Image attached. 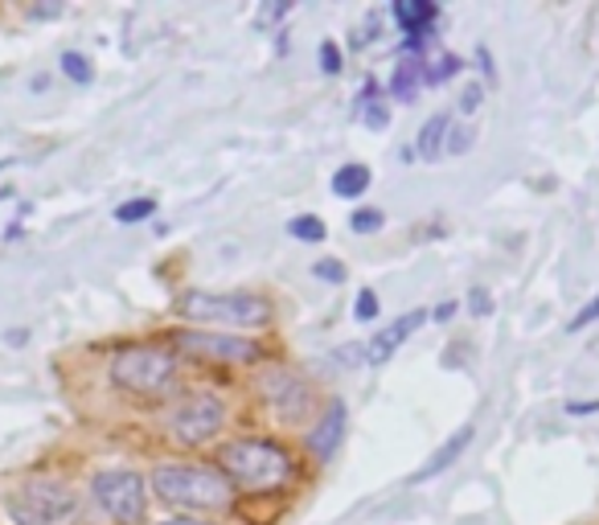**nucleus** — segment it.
<instances>
[{
  "instance_id": "nucleus-1",
  "label": "nucleus",
  "mask_w": 599,
  "mask_h": 525,
  "mask_svg": "<svg viewBox=\"0 0 599 525\" xmlns=\"http://www.w3.org/2000/svg\"><path fill=\"white\" fill-rule=\"evenodd\" d=\"M4 513L13 525H79L83 497L58 476H29L4 492Z\"/></svg>"
},
{
  "instance_id": "nucleus-2",
  "label": "nucleus",
  "mask_w": 599,
  "mask_h": 525,
  "mask_svg": "<svg viewBox=\"0 0 599 525\" xmlns=\"http://www.w3.org/2000/svg\"><path fill=\"white\" fill-rule=\"evenodd\" d=\"M218 473L230 480V489L267 492L291 476V460L272 440H230L218 452Z\"/></svg>"
},
{
  "instance_id": "nucleus-3",
  "label": "nucleus",
  "mask_w": 599,
  "mask_h": 525,
  "mask_svg": "<svg viewBox=\"0 0 599 525\" xmlns=\"http://www.w3.org/2000/svg\"><path fill=\"white\" fill-rule=\"evenodd\" d=\"M148 489L177 509H226L230 505V480L218 468H197V464H160Z\"/></svg>"
},
{
  "instance_id": "nucleus-4",
  "label": "nucleus",
  "mask_w": 599,
  "mask_h": 525,
  "mask_svg": "<svg viewBox=\"0 0 599 525\" xmlns=\"http://www.w3.org/2000/svg\"><path fill=\"white\" fill-rule=\"evenodd\" d=\"M111 386L136 398H160L177 378V354L160 345H128L107 361Z\"/></svg>"
},
{
  "instance_id": "nucleus-5",
  "label": "nucleus",
  "mask_w": 599,
  "mask_h": 525,
  "mask_svg": "<svg viewBox=\"0 0 599 525\" xmlns=\"http://www.w3.org/2000/svg\"><path fill=\"white\" fill-rule=\"evenodd\" d=\"M172 312L185 321L235 324V329H263L272 321V305L255 291H181Z\"/></svg>"
},
{
  "instance_id": "nucleus-6",
  "label": "nucleus",
  "mask_w": 599,
  "mask_h": 525,
  "mask_svg": "<svg viewBox=\"0 0 599 525\" xmlns=\"http://www.w3.org/2000/svg\"><path fill=\"white\" fill-rule=\"evenodd\" d=\"M91 497L116 525L148 522V485L132 468H104L91 480Z\"/></svg>"
},
{
  "instance_id": "nucleus-7",
  "label": "nucleus",
  "mask_w": 599,
  "mask_h": 525,
  "mask_svg": "<svg viewBox=\"0 0 599 525\" xmlns=\"http://www.w3.org/2000/svg\"><path fill=\"white\" fill-rule=\"evenodd\" d=\"M223 423H226L223 398L209 394V390H193V394H185V398L169 410V419H165L169 435L181 443V448H202V443H209L218 431H223Z\"/></svg>"
},
{
  "instance_id": "nucleus-8",
  "label": "nucleus",
  "mask_w": 599,
  "mask_h": 525,
  "mask_svg": "<svg viewBox=\"0 0 599 525\" xmlns=\"http://www.w3.org/2000/svg\"><path fill=\"white\" fill-rule=\"evenodd\" d=\"M172 349L189 361H214V366H251L263 361V349L247 337H230V333H209V329H181L172 333Z\"/></svg>"
},
{
  "instance_id": "nucleus-9",
  "label": "nucleus",
  "mask_w": 599,
  "mask_h": 525,
  "mask_svg": "<svg viewBox=\"0 0 599 525\" xmlns=\"http://www.w3.org/2000/svg\"><path fill=\"white\" fill-rule=\"evenodd\" d=\"M259 390H263V403L279 410L284 419H296L312 398L309 382L291 370H267L263 373V382H259Z\"/></svg>"
},
{
  "instance_id": "nucleus-10",
  "label": "nucleus",
  "mask_w": 599,
  "mask_h": 525,
  "mask_svg": "<svg viewBox=\"0 0 599 525\" xmlns=\"http://www.w3.org/2000/svg\"><path fill=\"white\" fill-rule=\"evenodd\" d=\"M345 419H349L345 403H342V398H333V403L325 407V415H321V423L309 427V435H304V448H309V452L316 460H321V464H328V460H333V452L342 448Z\"/></svg>"
},
{
  "instance_id": "nucleus-11",
  "label": "nucleus",
  "mask_w": 599,
  "mask_h": 525,
  "mask_svg": "<svg viewBox=\"0 0 599 525\" xmlns=\"http://www.w3.org/2000/svg\"><path fill=\"white\" fill-rule=\"evenodd\" d=\"M423 321H428V312H423V308H411L407 317H398V321H391L386 329H378L374 341L366 345V361H370V366H382V361H391V357L398 354V345H407V337H411V333Z\"/></svg>"
},
{
  "instance_id": "nucleus-12",
  "label": "nucleus",
  "mask_w": 599,
  "mask_h": 525,
  "mask_svg": "<svg viewBox=\"0 0 599 525\" xmlns=\"http://www.w3.org/2000/svg\"><path fill=\"white\" fill-rule=\"evenodd\" d=\"M394 21L403 25L407 46L419 50L435 29V21H440V4H431V0H394Z\"/></svg>"
},
{
  "instance_id": "nucleus-13",
  "label": "nucleus",
  "mask_w": 599,
  "mask_h": 525,
  "mask_svg": "<svg viewBox=\"0 0 599 525\" xmlns=\"http://www.w3.org/2000/svg\"><path fill=\"white\" fill-rule=\"evenodd\" d=\"M472 435H477V427H472V423L456 427V431H452V435H447V440L440 443L435 452H431L428 464H423V468H419V473L411 476L415 485H423V480H435L440 473H447V468H452V464H456V460H460L464 452H468V443H472Z\"/></svg>"
},
{
  "instance_id": "nucleus-14",
  "label": "nucleus",
  "mask_w": 599,
  "mask_h": 525,
  "mask_svg": "<svg viewBox=\"0 0 599 525\" xmlns=\"http://www.w3.org/2000/svg\"><path fill=\"white\" fill-rule=\"evenodd\" d=\"M447 128H452V119L440 111V116H431L423 128H419V140H415V156H423V160H440V153H444L447 144Z\"/></svg>"
},
{
  "instance_id": "nucleus-15",
  "label": "nucleus",
  "mask_w": 599,
  "mask_h": 525,
  "mask_svg": "<svg viewBox=\"0 0 599 525\" xmlns=\"http://www.w3.org/2000/svg\"><path fill=\"white\" fill-rule=\"evenodd\" d=\"M358 111H361V119H366V128H370V132H382V128L391 123V107H386V99H382V86H378L374 79H366V86H361Z\"/></svg>"
},
{
  "instance_id": "nucleus-16",
  "label": "nucleus",
  "mask_w": 599,
  "mask_h": 525,
  "mask_svg": "<svg viewBox=\"0 0 599 525\" xmlns=\"http://www.w3.org/2000/svg\"><path fill=\"white\" fill-rule=\"evenodd\" d=\"M370 181H374V172L366 169V165H358V160H354V165H342V169L333 172V193H337V198H349V202H354V198H366V189H370Z\"/></svg>"
},
{
  "instance_id": "nucleus-17",
  "label": "nucleus",
  "mask_w": 599,
  "mask_h": 525,
  "mask_svg": "<svg viewBox=\"0 0 599 525\" xmlns=\"http://www.w3.org/2000/svg\"><path fill=\"white\" fill-rule=\"evenodd\" d=\"M419 86H423V62H419V58H407V62H398V70H394V79H391V99L415 103Z\"/></svg>"
},
{
  "instance_id": "nucleus-18",
  "label": "nucleus",
  "mask_w": 599,
  "mask_h": 525,
  "mask_svg": "<svg viewBox=\"0 0 599 525\" xmlns=\"http://www.w3.org/2000/svg\"><path fill=\"white\" fill-rule=\"evenodd\" d=\"M58 67H62V74H67L70 83H79V86L95 83V62H91L83 50H62Z\"/></svg>"
},
{
  "instance_id": "nucleus-19",
  "label": "nucleus",
  "mask_w": 599,
  "mask_h": 525,
  "mask_svg": "<svg viewBox=\"0 0 599 525\" xmlns=\"http://www.w3.org/2000/svg\"><path fill=\"white\" fill-rule=\"evenodd\" d=\"M460 70H464V62L456 58V53H440V58H431L428 67H423V83L444 86V83H452Z\"/></svg>"
},
{
  "instance_id": "nucleus-20",
  "label": "nucleus",
  "mask_w": 599,
  "mask_h": 525,
  "mask_svg": "<svg viewBox=\"0 0 599 525\" xmlns=\"http://www.w3.org/2000/svg\"><path fill=\"white\" fill-rule=\"evenodd\" d=\"M288 235L296 238V242H325L328 226L325 218H316V214H300V218L288 222Z\"/></svg>"
},
{
  "instance_id": "nucleus-21",
  "label": "nucleus",
  "mask_w": 599,
  "mask_h": 525,
  "mask_svg": "<svg viewBox=\"0 0 599 525\" xmlns=\"http://www.w3.org/2000/svg\"><path fill=\"white\" fill-rule=\"evenodd\" d=\"M153 214H156L153 198H132V202L116 205V222H120V226H136V222H148Z\"/></svg>"
},
{
  "instance_id": "nucleus-22",
  "label": "nucleus",
  "mask_w": 599,
  "mask_h": 525,
  "mask_svg": "<svg viewBox=\"0 0 599 525\" xmlns=\"http://www.w3.org/2000/svg\"><path fill=\"white\" fill-rule=\"evenodd\" d=\"M382 222H386L382 210L361 205V210H354V218H349V230H354V235H374V230H382Z\"/></svg>"
},
{
  "instance_id": "nucleus-23",
  "label": "nucleus",
  "mask_w": 599,
  "mask_h": 525,
  "mask_svg": "<svg viewBox=\"0 0 599 525\" xmlns=\"http://www.w3.org/2000/svg\"><path fill=\"white\" fill-rule=\"evenodd\" d=\"M472 128L468 123H460V128H447V144H444V153H452V156H464L468 148H472Z\"/></svg>"
},
{
  "instance_id": "nucleus-24",
  "label": "nucleus",
  "mask_w": 599,
  "mask_h": 525,
  "mask_svg": "<svg viewBox=\"0 0 599 525\" xmlns=\"http://www.w3.org/2000/svg\"><path fill=\"white\" fill-rule=\"evenodd\" d=\"M354 317H358L361 324H370L378 317V296H374V288H361L358 291V300H354Z\"/></svg>"
},
{
  "instance_id": "nucleus-25",
  "label": "nucleus",
  "mask_w": 599,
  "mask_h": 525,
  "mask_svg": "<svg viewBox=\"0 0 599 525\" xmlns=\"http://www.w3.org/2000/svg\"><path fill=\"white\" fill-rule=\"evenodd\" d=\"M596 321H599V296H596V300H587V305H583L579 312L566 321V333H583L587 324H596Z\"/></svg>"
},
{
  "instance_id": "nucleus-26",
  "label": "nucleus",
  "mask_w": 599,
  "mask_h": 525,
  "mask_svg": "<svg viewBox=\"0 0 599 525\" xmlns=\"http://www.w3.org/2000/svg\"><path fill=\"white\" fill-rule=\"evenodd\" d=\"M312 275L325 279V284H345V267L337 263V259H321V263L312 267Z\"/></svg>"
},
{
  "instance_id": "nucleus-27",
  "label": "nucleus",
  "mask_w": 599,
  "mask_h": 525,
  "mask_svg": "<svg viewBox=\"0 0 599 525\" xmlns=\"http://www.w3.org/2000/svg\"><path fill=\"white\" fill-rule=\"evenodd\" d=\"M67 13V4L62 0H50V4H29L25 9V17L29 21H53V17H62Z\"/></svg>"
},
{
  "instance_id": "nucleus-28",
  "label": "nucleus",
  "mask_w": 599,
  "mask_h": 525,
  "mask_svg": "<svg viewBox=\"0 0 599 525\" xmlns=\"http://www.w3.org/2000/svg\"><path fill=\"white\" fill-rule=\"evenodd\" d=\"M468 312H472V317H489V312H493V296L484 288H472L468 291Z\"/></svg>"
},
{
  "instance_id": "nucleus-29",
  "label": "nucleus",
  "mask_w": 599,
  "mask_h": 525,
  "mask_svg": "<svg viewBox=\"0 0 599 525\" xmlns=\"http://www.w3.org/2000/svg\"><path fill=\"white\" fill-rule=\"evenodd\" d=\"M337 366H345V370H354V366H366V345H345V349H337Z\"/></svg>"
},
{
  "instance_id": "nucleus-30",
  "label": "nucleus",
  "mask_w": 599,
  "mask_h": 525,
  "mask_svg": "<svg viewBox=\"0 0 599 525\" xmlns=\"http://www.w3.org/2000/svg\"><path fill=\"white\" fill-rule=\"evenodd\" d=\"M321 70H325V74H342V50H337V41H325V46H321Z\"/></svg>"
},
{
  "instance_id": "nucleus-31",
  "label": "nucleus",
  "mask_w": 599,
  "mask_h": 525,
  "mask_svg": "<svg viewBox=\"0 0 599 525\" xmlns=\"http://www.w3.org/2000/svg\"><path fill=\"white\" fill-rule=\"evenodd\" d=\"M480 103H484V91H480L477 83H472V86H464V95H460V111H477Z\"/></svg>"
},
{
  "instance_id": "nucleus-32",
  "label": "nucleus",
  "mask_w": 599,
  "mask_h": 525,
  "mask_svg": "<svg viewBox=\"0 0 599 525\" xmlns=\"http://www.w3.org/2000/svg\"><path fill=\"white\" fill-rule=\"evenodd\" d=\"M599 410V398H591V403H566V415H596Z\"/></svg>"
},
{
  "instance_id": "nucleus-33",
  "label": "nucleus",
  "mask_w": 599,
  "mask_h": 525,
  "mask_svg": "<svg viewBox=\"0 0 599 525\" xmlns=\"http://www.w3.org/2000/svg\"><path fill=\"white\" fill-rule=\"evenodd\" d=\"M4 341H9V345H25V341H29V329H9Z\"/></svg>"
},
{
  "instance_id": "nucleus-34",
  "label": "nucleus",
  "mask_w": 599,
  "mask_h": 525,
  "mask_svg": "<svg viewBox=\"0 0 599 525\" xmlns=\"http://www.w3.org/2000/svg\"><path fill=\"white\" fill-rule=\"evenodd\" d=\"M160 525H209V522H202V517H169V522Z\"/></svg>"
},
{
  "instance_id": "nucleus-35",
  "label": "nucleus",
  "mask_w": 599,
  "mask_h": 525,
  "mask_svg": "<svg viewBox=\"0 0 599 525\" xmlns=\"http://www.w3.org/2000/svg\"><path fill=\"white\" fill-rule=\"evenodd\" d=\"M452 312H456V305H440L435 308V321H452Z\"/></svg>"
},
{
  "instance_id": "nucleus-36",
  "label": "nucleus",
  "mask_w": 599,
  "mask_h": 525,
  "mask_svg": "<svg viewBox=\"0 0 599 525\" xmlns=\"http://www.w3.org/2000/svg\"><path fill=\"white\" fill-rule=\"evenodd\" d=\"M13 165H17V160H13V156H4V160H0V172H9Z\"/></svg>"
},
{
  "instance_id": "nucleus-37",
  "label": "nucleus",
  "mask_w": 599,
  "mask_h": 525,
  "mask_svg": "<svg viewBox=\"0 0 599 525\" xmlns=\"http://www.w3.org/2000/svg\"><path fill=\"white\" fill-rule=\"evenodd\" d=\"M4 198H13V189L9 186H0V202H4Z\"/></svg>"
}]
</instances>
